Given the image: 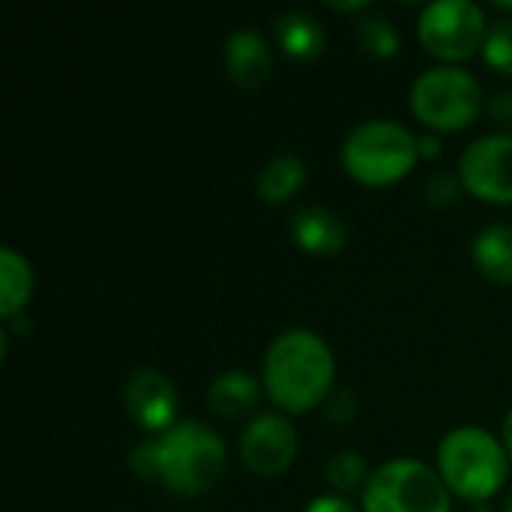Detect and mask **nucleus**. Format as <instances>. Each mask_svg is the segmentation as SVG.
<instances>
[{
  "label": "nucleus",
  "instance_id": "nucleus-1",
  "mask_svg": "<svg viewBox=\"0 0 512 512\" xmlns=\"http://www.w3.org/2000/svg\"><path fill=\"white\" fill-rule=\"evenodd\" d=\"M225 465V441L204 423H177L165 435L138 444L129 456L138 480L162 483L186 498L210 492L222 480Z\"/></svg>",
  "mask_w": 512,
  "mask_h": 512
},
{
  "label": "nucleus",
  "instance_id": "nucleus-2",
  "mask_svg": "<svg viewBox=\"0 0 512 512\" xmlns=\"http://www.w3.org/2000/svg\"><path fill=\"white\" fill-rule=\"evenodd\" d=\"M336 381V357L315 330H285L264 357V393L285 414L318 408Z\"/></svg>",
  "mask_w": 512,
  "mask_h": 512
},
{
  "label": "nucleus",
  "instance_id": "nucleus-3",
  "mask_svg": "<svg viewBox=\"0 0 512 512\" xmlns=\"http://www.w3.org/2000/svg\"><path fill=\"white\" fill-rule=\"evenodd\" d=\"M438 474L450 495L468 504H486L507 483L510 453L489 429L459 426L438 447Z\"/></svg>",
  "mask_w": 512,
  "mask_h": 512
},
{
  "label": "nucleus",
  "instance_id": "nucleus-4",
  "mask_svg": "<svg viewBox=\"0 0 512 512\" xmlns=\"http://www.w3.org/2000/svg\"><path fill=\"white\" fill-rule=\"evenodd\" d=\"M420 162V138L396 120H366L342 144V165L363 186H393Z\"/></svg>",
  "mask_w": 512,
  "mask_h": 512
},
{
  "label": "nucleus",
  "instance_id": "nucleus-5",
  "mask_svg": "<svg viewBox=\"0 0 512 512\" xmlns=\"http://www.w3.org/2000/svg\"><path fill=\"white\" fill-rule=\"evenodd\" d=\"M363 512H453V495L438 468L420 459H393L372 471Z\"/></svg>",
  "mask_w": 512,
  "mask_h": 512
},
{
  "label": "nucleus",
  "instance_id": "nucleus-6",
  "mask_svg": "<svg viewBox=\"0 0 512 512\" xmlns=\"http://www.w3.org/2000/svg\"><path fill=\"white\" fill-rule=\"evenodd\" d=\"M483 108L480 81L459 66L426 69L411 87L414 117L435 132L468 129Z\"/></svg>",
  "mask_w": 512,
  "mask_h": 512
},
{
  "label": "nucleus",
  "instance_id": "nucleus-7",
  "mask_svg": "<svg viewBox=\"0 0 512 512\" xmlns=\"http://www.w3.org/2000/svg\"><path fill=\"white\" fill-rule=\"evenodd\" d=\"M489 24L477 3L471 0H438L429 3L420 12L417 36L423 48L444 60V66H456L462 60H471L477 51H483Z\"/></svg>",
  "mask_w": 512,
  "mask_h": 512
},
{
  "label": "nucleus",
  "instance_id": "nucleus-8",
  "mask_svg": "<svg viewBox=\"0 0 512 512\" xmlns=\"http://www.w3.org/2000/svg\"><path fill=\"white\" fill-rule=\"evenodd\" d=\"M459 183L486 204H512V135H483L459 159Z\"/></svg>",
  "mask_w": 512,
  "mask_h": 512
},
{
  "label": "nucleus",
  "instance_id": "nucleus-9",
  "mask_svg": "<svg viewBox=\"0 0 512 512\" xmlns=\"http://www.w3.org/2000/svg\"><path fill=\"white\" fill-rule=\"evenodd\" d=\"M297 429L282 414H258L243 438H240V459L255 477H279L297 459Z\"/></svg>",
  "mask_w": 512,
  "mask_h": 512
},
{
  "label": "nucleus",
  "instance_id": "nucleus-10",
  "mask_svg": "<svg viewBox=\"0 0 512 512\" xmlns=\"http://www.w3.org/2000/svg\"><path fill=\"white\" fill-rule=\"evenodd\" d=\"M123 402L135 426L147 435L159 438L177 426V390L171 378L156 369H138L123 387Z\"/></svg>",
  "mask_w": 512,
  "mask_h": 512
},
{
  "label": "nucleus",
  "instance_id": "nucleus-11",
  "mask_svg": "<svg viewBox=\"0 0 512 512\" xmlns=\"http://www.w3.org/2000/svg\"><path fill=\"white\" fill-rule=\"evenodd\" d=\"M225 69L234 87L255 93L273 75V51L258 30H234L225 45Z\"/></svg>",
  "mask_w": 512,
  "mask_h": 512
},
{
  "label": "nucleus",
  "instance_id": "nucleus-12",
  "mask_svg": "<svg viewBox=\"0 0 512 512\" xmlns=\"http://www.w3.org/2000/svg\"><path fill=\"white\" fill-rule=\"evenodd\" d=\"M291 234L297 246L309 255H336L345 249L348 228L339 213L327 207H303L291 219Z\"/></svg>",
  "mask_w": 512,
  "mask_h": 512
},
{
  "label": "nucleus",
  "instance_id": "nucleus-13",
  "mask_svg": "<svg viewBox=\"0 0 512 512\" xmlns=\"http://www.w3.org/2000/svg\"><path fill=\"white\" fill-rule=\"evenodd\" d=\"M276 42L291 60H315L324 54L327 45V30L324 24L309 15V12H285L276 21Z\"/></svg>",
  "mask_w": 512,
  "mask_h": 512
},
{
  "label": "nucleus",
  "instance_id": "nucleus-14",
  "mask_svg": "<svg viewBox=\"0 0 512 512\" xmlns=\"http://www.w3.org/2000/svg\"><path fill=\"white\" fill-rule=\"evenodd\" d=\"M471 258L486 279L512 285V225L483 228L471 243Z\"/></svg>",
  "mask_w": 512,
  "mask_h": 512
},
{
  "label": "nucleus",
  "instance_id": "nucleus-15",
  "mask_svg": "<svg viewBox=\"0 0 512 512\" xmlns=\"http://www.w3.org/2000/svg\"><path fill=\"white\" fill-rule=\"evenodd\" d=\"M261 399V384L246 375V372H225L219 378H213L210 390H207V405L213 414L234 420L249 414Z\"/></svg>",
  "mask_w": 512,
  "mask_h": 512
},
{
  "label": "nucleus",
  "instance_id": "nucleus-16",
  "mask_svg": "<svg viewBox=\"0 0 512 512\" xmlns=\"http://www.w3.org/2000/svg\"><path fill=\"white\" fill-rule=\"evenodd\" d=\"M33 270L30 261L24 255H18L15 249H3L0 252V315L3 318H15L33 297Z\"/></svg>",
  "mask_w": 512,
  "mask_h": 512
},
{
  "label": "nucleus",
  "instance_id": "nucleus-17",
  "mask_svg": "<svg viewBox=\"0 0 512 512\" xmlns=\"http://www.w3.org/2000/svg\"><path fill=\"white\" fill-rule=\"evenodd\" d=\"M306 177H309V168L303 159L276 156L264 165V171L258 177V195L270 204H282L306 186Z\"/></svg>",
  "mask_w": 512,
  "mask_h": 512
},
{
  "label": "nucleus",
  "instance_id": "nucleus-18",
  "mask_svg": "<svg viewBox=\"0 0 512 512\" xmlns=\"http://www.w3.org/2000/svg\"><path fill=\"white\" fill-rule=\"evenodd\" d=\"M357 39L363 51L375 60H393L399 54V30L387 15H366L357 21Z\"/></svg>",
  "mask_w": 512,
  "mask_h": 512
},
{
  "label": "nucleus",
  "instance_id": "nucleus-19",
  "mask_svg": "<svg viewBox=\"0 0 512 512\" xmlns=\"http://www.w3.org/2000/svg\"><path fill=\"white\" fill-rule=\"evenodd\" d=\"M327 480L333 486V495H354V492H366L372 471L366 468L363 456L354 450H342L330 459L327 465Z\"/></svg>",
  "mask_w": 512,
  "mask_h": 512
},
{
  "label": "nucleus",
  "instance_id": "nucleus-20",
  "mask_svg": "<svg viewBox=\"0 0 512 512\" xmlns=\"http://www.w3.org/2000/svg\"><path fill=\"white\" fill-rule=\"evenodd\" d=\"M483 60L498 75L512 78V21H498L489 27L483 42Z\"/></svg>",
  "mask_w": 512,
  "mask_h": 512
},
{
  "label": "nucleus",
  "instance_id": "nucleus-21",
  "mask_svg": "<svg viewBox=\"0 0 512 512\" xmlns=\"http://www.w3.org/2000/svg\"><path fill=\"white\" fill-rule=\"evenodd\" d=\"M426 192H429V201L435 207H450L456 198H459V183L450 177V174H435L429 183H426Z\"/></svg>",
  "mask_w": 512,
  "mask_h": 512
},
{
  "label": "nucleus",
  "instance_id": "nucleus-22",
  "mask_svg": "<svg viewBox=\"0 0 512 512\" xmlns=\"http://www.w3.org/2000/svg\"><path fill=\"white\" fill-rule=\"evenodd\" d=\"M489 117H492V123H498V126L510 129L512 126V90L495 93V96L489 99Z\"/></svg>",
  "mask_w": 512,
  "mask_h": 512
},
{
  "label": "nucleus",
  "instance_id": "nucleus-23",
  "mask_svg": "<svg viewBox=\"0 0 512 512\" xmlns=\"http://www.w3.org/2000/svg\"><path fill=\"white\" fill-rule=\"evenodd\" d=\"M306 512H357V507L342 495H321L306 507Z\"/></svg>",
  "mask_w": 512,
  "mask_h": 512
},
{
  "label": "nucleus",
  "instance_id": "nucleus-24",
  "mask_svg": "<svg viewBox=\"0 0 512 512\" xmlns=\"http://www.w3.org/2000/svg\"><path fill=\"white\" fill-rule=\"evenodd\" d=\"M438 153H441V141L438 138H432V135L420 138V159L423 156H438Z\"/></svg>",
  "mask_w": 512,
  "mask_h": 512
},
{
  "label": "nucleus",
  "instance_id": "nucleus-25",
  "mask_svg": "<svg viewBox=\"0 0 512 512\" xmlns=\"http://www.w3.org/2000/svg\"><path fill=\"white\" fill-rule=\"evenodd\" d=\"M504 447H507V453H510L512 459V411L507 414V420H504Z\"/></svg>",
  "mask_w": 512,
  "mask_h": 512
},
{
  "label": "nucleus",
  "instance_id": "nucleus-26",
  "mask_svg": "<svg viewBox=\"0 0 512 512\" xmlns=\"http://www.w3.org/2000/svg\"><path fill=\"white\" fill-rule=\"evenodd\" d=\"M471 512H492V510H489V504H471Z\"/></svg>",
  "mask_w": 512,
  "mask_h": 512
},
{
  "label": "nucleus",
  "instance_id": "nucleus-27",
  "mask_svg": "<svg viewBox=\"0 0 512 512\" xmlns=\"http://www.w3.org/2000/svg\"><path fill=\"white\" fill-rule=\"evenodd\" d=\"M504 512H512V495L507 498V504H504Z\"/></svg>",
  "mask_w": 512,
  "mask_h": 512
}]
</instances>
